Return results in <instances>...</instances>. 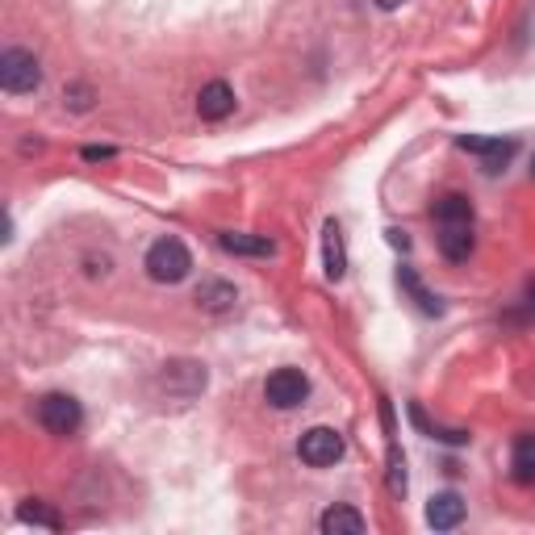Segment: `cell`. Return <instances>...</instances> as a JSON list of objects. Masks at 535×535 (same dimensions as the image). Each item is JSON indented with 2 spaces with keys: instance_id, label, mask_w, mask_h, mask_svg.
I'll list each match as a JSON object with an SVG mask.
<instances>
[{
  "instance_id": "5bb4252c",
  "label": "cell",
  "mask_w": 535,
  "mask_h": 535,
  "mask_svg": "<svg viewBox=\"0 0 535 535\" xmlns=\"http://www.w3.org/2000/svg\"><path fill=\"white\" fill-rule=\"evenodd\" d=\"M435 222L439 226H456V222H473V201L464 197V193H444V197L435 201Z\"/></svg>"
},
{
  "instance_id": "4fadbf2b",
  "label": "cell",
  "mask_w": 535,
  "mask_h": 535,
  "mask_svg": "<svg viewBox=\"0 0 535 535\" xmlns=\"http://www.w3.org/2000/svg\"><path fill=\"white\" fill-rule=\"evenodd\" d=\"M218 243L226 247L230 255H272L276 243L263 239V234H239V230H226V234H218Z\"/></svg>"
},
{
  "instance_id": "7402d4cb",
  "label": "cell",
  "mask_w": 535,
  "mask_h": 535,
  "mask_svg": "<svg viewBox=\"0 0 535 535\" xmlns=\"http://www.w3.org/2000/svg\"><path fill=\"white\" fill-rule=\"evenodd\" d=\"M531 172H535V164H531Z\"/></svg>"
},
{
  "instance_id": "6da1fadb",
  "label": "cell",
  "mask_w": 535,
  "mask_h": 535,
  "mask_svg": "<svg viewBox=\"0 0 535 535\" xmlns=\"http://www.w3.org/2000/svg\"><path fill=\"white\" fill-rule=\"evenodd\" d=\"M193 272V255L180 239H159L151 243V252H147V276L155 284H180L185 276Z\"/></svg>"
},
{
  "instance_id": "5b68a950",
  "label": "cell",
  "mask_w": 535,
  "mask_h": 535,
  "mask_svg": "<svg viewBox=\"0 0 535 535\" xmlns=\"http://www.w3.org/2000/svg\"><path fill=\"white\" fill-rule=\"evenodd\" d=\"M80 402L72 394H46L43 402H38V423L51 431V435H72L80 426Z\"/></svg>"
},
{
  "instance_id": "ffe728a7",
  "label": "cell",
  "mask_w": 535,
  "mask_h": 535,
  "mask_svg": "<svg viewBox=\"0 0 535 535\" xmlns=\"http://www.w3.org/2000/svg\"><path fill=\"white\" fill-rule=\"evenodd\" d=\"M110 147H88V151H84V159H110Z\"/></svg>"
},
{
  "instance_id": "7a4b0ae2",
  "label": "cell",
  "mask_w": 535,
  "mask_h": 535,
  "mask_svg": "<svg viewBox=\"0 0 535 535\" xmlns=\"http://www.w3.org/2000/svg\"><path fill=\"white\" fill-rule=\"evenodd\" d=\"M43 84V67H38V59L30 55V51H5L0 55V88L5 92H13V97H22V92H33V88Z\"/></svg>"
},
{
  "instance_id": "3957f363",
  "label": "cell",
  "mask_w": 535,
  "mask_h": 535,
  "mask_svg": "<svg viewBox=\"0 0 535 535\" xmlns=\"http://www.w3.org/2000/svg\"><path fill=\"white\" fill-rule=\"evenodd\" d=\"M297 456L310 469H327V464H335L343 456V435H339L335 426H310L306 435H301V444H297Z\"/></svg>"
},
{
  "instance_id": "e0dca14e",
  "label": "cell",
  "mask_w": 535,
  "mask_h": 535,
  "mask_svg": "<svg viewBox=\"0 0 535 535\" xmlns=\"http://www.w3.org/2000/svg\"><path fill=\"white\" fill-rule=\"evenodd\" d=\"M17 519H22V523H33V527H46V531H59V514L51 511V506H43V502H25L22 511H17Z\"/></svg>"
},
{
  "instance_id": "7c38bea8",
  "label": "cell",
  "mask_w": 535,
  "mask_h": 535,
  "mask_svg": "<svg viewBox=\"0 0 535 535\" xmlns=\"http://www.w3.org/2000/svg\"><path fill=\"white\" fill-rule=\"evenodd\" d=\"M234 301H239L234 284H226V281H201L197 306L205 310V314H230V310H234Z\"/></svg>"
},
{
  "instance_id": "2e32d148",
  "label": "cell",
  "mask_w": 535,
  "mask_h": 535,
  "mask_svg": "<svg viewBox=\"0 0 535 535\" xmlns=\"http://www.w3.org/2000/svg\"><path fill=\"white\" fill-rule=\"evenodd\" d=\"M397 281H402V289L418 301V310H423V314H444V301H439V297L431 293L423 281H418L415 268H402V272H397Z\"/></svg>"
},
{
  "instance_id": "d6986e66",
  "label": "cell",
  "mask_w": 535,
  "mask_h": 535,
  "mask_svg": "<svg viewBox=\"0 0 535 535\" xmlns=\"http://www.w3.org/2000/svg\"><path fill=\"white\" fill-rule=\"evenodd\" d=\"M385 234H389V243H394V247H410V234H406V230H385Z\"/></svg>"
},
{
  "instance_id": "ba28073f",
  "label": "cell",
  "mask_w": 535,
  "mask_h": 535,
  "mask_svg": "<svg viewBox=\"0 0 535 535\" xmlns=\"http://www.w3.org/2000/svg\"><path fill=\"white\" fill-rule=\"evenodd\" d=\"M197 113L205 121H222L234 113V88L226 84V80H214V84L201 88V97H197Z\"/></svg>"
},
{
  "instance_id": "30bf717a",
  "label": "cell",
  "mask_w": 535,
  "mask_h": 535,
  "mask_svg": "<svg viewBox=\"0 0 535 535\" xmlns=\"http://www.w3.org/2000/svg\"><path fill=\"white\" fill-rule=\"evenodd\" d=\"M318 527H322V535H360L364 527H368V519H364L356 506H327L322 511V519H318Z\"/></svg>"
},
{
  "instance_id": "44dd1931",
  "label": "cell",
  "mask_w": 535,
  "mask_h": 535,
  "mask_svg": "<svg viewBox=\"0 0 535 535\" xmlns=\"http://www.w3.org/2000/svg\"><path fill=\"white\" fill-rule=\"evenodd\" d=\"M377 5H381V9H402L406 0H377Z\"/></svg>"
},
{
  "instance_id": "9c48e42d",
  "label": "cell",
  "mask_w": 535,
  "mask_h": 535,
  "mask_svg": "<svg viewBox=\"0 0 535 535\" xmlns=\"http://www.w3.org/2000/svg\"><path fill=\"white\" fill-rule=\"evenodd\" d=\"M435 243H439V252L448 255L452 263H464L473 255V222H456V226H439V234H435Z\"/></svg>"
},
{
  "instance_id": "ac0fdd59",
  "label": "cell",
  "mask_w": 535,
  "mask_h": 535,
  "mask_svg": "<svg viewBox=\"0 0 535 535\" xmlns=\"http://www.w3.org/2000/svg\"><path fill=\"white\" fill-rule=\"evenodd\" d=\"M389 493L394 498H406V456H402V448H389Z\"/></svg>"
},
{
  "instance_id": "277c9868",
  "label": "cell",
  "mask_w": 535,
  "mask_h": 535,
  "mask_svg": "<svg viewBox=\"0 0 535 535\" xmlns=\"http://www.w3.org/2000/svg\"><path fill=\"white\" fill-rule=\"evenodd\" d=\"M263 397H268V406H276V410H293V406H301L310 397V381L301 368H276L268 381H263Z\"/></svg>"
},
{
  "instance_id": "9a60e30c",
  "label": "cell",
  "mask_w": 535,
  "mask_h": 535,
  "mask_svg": "<svg viewBox=\"0 0 535 535\" xmlns=\"http://www.w3.org/2000/svg\"><path fill=\"white\" fill-rule=\"evenodd\" d=\"M511 469H514V481H519V485H531V481H535V435H519V439H514Z\"/></svg>"
},
{
  "instance_id": "8992f818",
  "label": "cell",
  "mask_w": 535,
  "mask_h": 535,
  "mask_svg": "<svg viewBox=\"0 0 535 535\" xmlns=\"http://www.w3.org/2000/svg\"><path fill=\"white\" fill-rule=\"evenodd\" d=\"M460 151H477L481 155V167H485L490 176H498L506 164H511L514 139L502 142V139H469V134H464V139H460Z\"/></svg>"
},
{
  "instance_id": "8fae6325",
  "label": "cell",
  "mask_w": 535,
  "mask_h": 535,
  "mask_svg": "<svg viewBox=\"0 0 535 535\" xmlns=\"http://www.w3.org/2000/svg\"><path fill=\"white\" fill-rule=\"evenodd\" d=\"M322 268H327L330 281H343V272H348V247H343L339 222H327V226H322Z\"/></svg>"
},
{
  "instance_id": "52a82bcc",
  "label": "cell",
  "mask_w": 535,
  "mask_h": 535,
  "mask_svg": "<svg viewBox=\"0 0 535 535\" xmlns=\"http://www.w3.org/2000/svg\"><path fill=\"white\" fill-rule=\"evenodd\" d=\"M426 523L435 527V531H452V527H460V523H464V498L452 493V490L435 493L431 506H426Z\"/></svg>"
}]
</instances>
